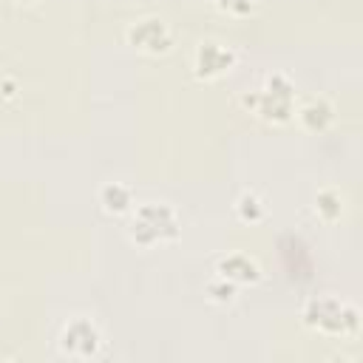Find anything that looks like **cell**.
<instances>
[{
  "label": "cell",
  "mask_w": 363,
  "mask_h": 363,
  "mask_svg": "<svg viewBox=\"0 0 363 363\" xmlns=\"http://www.w3.org/2000/svg\"><path fill=\"white\" fill-rule=\"evenodd\" d=\"M221 11H227V14H233V17H247V14H252L255 11V3L258 0H213Z\"/></svg>",
  "instance_id": "obj_13"
},
{
  "label": "cell",
  "mask_w": 363,
  "mask_h": 363,
  "mask_svg": "<svg viewBox=\"0 0 363 363\" xmlns=\"http://www.w3.org/2000/svg\"><path fill=\"white\" fill-rule=\"evenodd\" d=\"M204 295H207V301H213V303H218V306H230V303L235 301V295H238V286H235L233 281L221 278V275H213V278L204 284Z\"/></svg>",
  "instance_id": "obj_12"
},
{
  "label": "cell",
  "mask_w": 363,
  "mask_h": 363,
  "mask_svg": "<svg viewBox=\"0 0 363 363\" xmlns=\"http://www.w3.org/2000/svg\"><path fill=\"white\" fill-rule=\"evenodd\" d=\"M20 3H34V0H20Z\"/></svg>",
  "instance_id": "obj_15"
},
{
  "label": "cell",
  "mask_w": 363,
  "mask_h": 363,
  "mask_svg": "<svg viewBox=\"0 0 363 363\" xmlns=\"http://www.w3.org/2000/svg\"><path fill=\"white\" fill-rule=\"evenodd\" d=\"M96 204H99V210H102L105 216L119 218V216H128V213L133 210L136 196H133V187H130V184H125V182H119V179H108V182H102L99 190H96Z\"/></svg>",
  "instance_id": "obj_9"
},
{
  "label": "cell",
  "mask_w": 363,
  "mask_h": 363,
  "mask_svg": "<svg viewBox=\"0 0 363 363\" xmlns=\"http://www.w3.org/2000/svg\"><path fill=\"white\" fill-rule=\"evenodd\" d=\"M312 210H315V216L323 224H337L343 218V213H346V196H343V190H337L332 184L320 187L315 193V199H312Z\"/></svg>",
  "instance_id": "obj_10"
},
{
  "label": "cell",
  "mask_w": 363,
  "mask_h": 363,
  "mask_svg": "<svg viewBox=\"0 0 363 363\" xmlns=\"http://www.w3.org/2000/svg\"><path fill=\"white\" fill-rule=\"evenodd\" d=\"M125 235L139 250H156L182 235V218L170 201H142L128 213Z\"/></svg>",
  "instance_id": "obj_1"
},
{
  "label": "cell",
  "mask_w": 363,
  "mask_h": 363,
  "mask_svg": "<svg viewBox=\"0 0 363 363\" xmlns=\"http://www.w3.org/2000/svg\"><path fill=\"white\" fill-rule=\"evenodd\" d=\"M125 40L130 48L147 57H162L173 48V31L164 17L159 14H142L125 26Z\"/></svg>",
  "instance_id": "obj_5"
},
{
  "label": "cell",
  "mask_w": 363,
  "mask_h": 363,
  "mask_svg": "<svg viewBox=\"0 0 363 363\" xmlns=\"http://www.w3.org/2000/svg\"><path fill=\"white\" fill-rule=\"evenodd\" d=\"M295 116H298V122H301L303 130L323 133V130H329L335 125L337 108H335V102L329 96H309L301 108H295Z\"/></svg>",
  "instance_id": "obj_8"
},
{
  "label": "cell",
  "mask_w": 363,
  "mask_h": 363,
  "mask_svg": "<svg viewBox=\"0 0 363 363\" xmlns=\"http://www.w3.org/2000/svg\"><path fill=\"white\" fill-rule=\"evenodd\" d=\"M0 94H3L6 99H11V96H17V85H14L11 79H3V82H0Z\"/></svg>",
  "instance_id": "obj_14"
},
{
  "label": "cell",
  "mask_w": 363,
  "mask_h": 363,
  "mask_svg": "<svg viewBox=\"0 0 363 363\" xmlns=\"http://www.w3.org/2000/svg\"><path fill=\"white\" fill-rule=\"evenodd\" d=\"M241 108L258 116L267 125H286L295 119V82L284 71H272L264 77L261 88L241 94Z\"/></svg>",
  "instance_id": "obj_2"
},
{
  "label": "cell",
  "mask_w": 363,
  "mask_h": 363,
  "mask_svg": "<svg viewBox=\"0 0 363 363\" xmlns=\"http://www.w3.org/2000/svg\"><path fill=\"white\" fill-rule=\"evenodd\" d=\"M301 320L306 329L326 337H354L360 332V312L354 303L337 295H312L301 306Z\"/></svg>",
  "instance_id": "obj_3"
},
{
  "label": "cell",
  "mask_w": 363,
  "mask_h": 363,
  "mask_svg": "<svg viewBox=\"0 0 363 363\" xmlns=\"http://www.w3.org/2000/svg\"><path fill=\"white\" fill-rule=\"evenodd\" d=\"M238 62V54L230 43L224 40H201L193 48V77L199 82H213L227 77Z\"/></svg>",
  "instance_id": "obj_6"
},
{
  "label": "cell",
  "mask_w": 363,
  "mask_h": 363,
  "mask_svg": "<svg viewBox=\"0 0 363 363\" xmlns=\"http://www.w3.org/2000/svg\"><path fill=\"white\" fill-rule=\"evenodd\" d=\"M216 275L233 281L235 286H255L264 278V269L250 252H224L216 258Z\"/></svg>",
  "instance_id": "obj_7"
},
{
  "label": "cell",
  "mask_w": 363,
  "mask_h": 363,
  "mask_svg": "<svg viewBox=\"0 0 363 363\" xmlns=\"http://www.w3.org/2000/svg\"><path fill=\"white\" fill-rule=\"evenodd\" d=\"M233 213H235V218H238L241 224L255 227V224L267 221L269 207H267V199H264L258 190H241V193L235 196V201H233Z\"/></svg>",
  "instance_id": "obj_11"
},
{
  "label": "cell",
  "mask_w": 363,
  "mask_h": 363,
  "mask_svg": "<svg viewBox=\"0 0 363 363\" xmlns=\"http://www.w3.org/2000/svg\"><path fill=\"white\" fill-rule=\"evenodd\" d=\"M57 349L68 360H91L102 352V332L94 318L88 315H74L62 323L57 335Z\"/></svg>",
  "instance_id": "obj_4"
}]
</instances>
